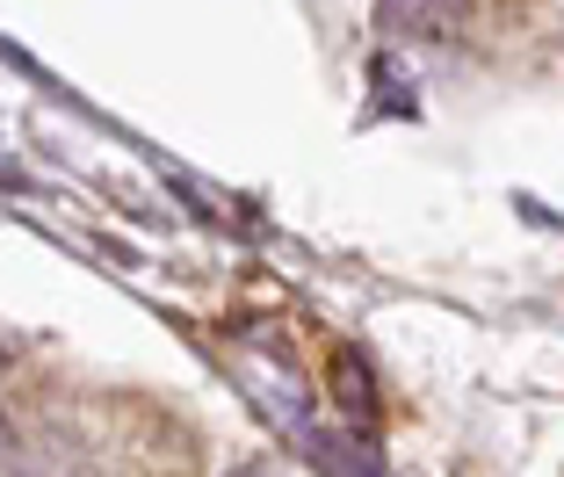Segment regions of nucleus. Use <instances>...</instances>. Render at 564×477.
<instances>
[{"label": "nucleus", "instance_id": "obj_2", "mask_svg": "<svg viewBox=\"0 0 564 477\" xmlns=\"http://www.w3.org/2000/svg\"><path fill=\"white\" fill-rule=\"evenodd\" d=\"M0 448H8V427H0Z\"/></svg>", "mask_w": 564, "mask_h": 477}, {"label": "nucleus", "instance_id": "obj_1", "mask_svg": "<svg viewBox=\"0 0 564 477\" xmlns=\"http://www.w3.org/2000/svg\"><path fill=\"white\" fill-rule=\"evenodd\" d=\"M239 477H282V470H239Z\"/></svg>", "mask_w": 564, "mask_h": 477}]
</instances>
